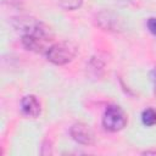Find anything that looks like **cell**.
I'll return each mask as SVG.
<instances>
[{
	"instance_id": "obj_9",
	"label": "cell",
	"mask_w": 156,
	"mask_h": 156,
	"mask_svg": "<svg viewBox=\"0 0 156 156\" xmlns=\"http://www.w3.org/2000/svg\"><path fill=\"white\" fill-rule=\"evenodd\" d=\"M58 4L62 9L68 10V11H73V10H77L82 6L83 0H58Z\"/></svg>"
},
{
	"instance_id": "obj_8",
	"label": "cell",
	"mask_w": 156,
	"mask_h": 156,
	"mask_svg": "<svg viewBox=\"0 0 156 156\" xmlns=\"http://www.w3.org/2000/svg\"><path fill=\"white\" fill-rule=\"evenodd\" d=\"M141 122L146 127H152L156 124V110L155 108H145L141 113Z\"/></svg>"
},
{
	"instance_id": "obj_3",
	"label": "cell",
	"mask_w": 156,
	"mask_h": 156,
	"mask_svg": "<svg viewBox=\"0 0 156 156\" xmlns=\"http://www.w3.org/2000/svg\"><path fill=\"white\" fill-rule=\"evenodd\" d=\"M127 124V116L124 111L117 105H110L106 107L102 116V126L108 132L122 130Z\"/></svg>"
},
{
	"instance_id": "obj_7",
	"label": "cell",
	"mask_w": 156,
	"mask_h": 156,
	"mask_svg": "<svg viewBox=\"0 0 156 156\" xmlns=\"http://www.w3.org/2000/svg\"><path fill=\"white\" fill-rule=\"evenodd\" d=\"M22 45L29 50V51H34V52H41V51H46L48 49H45L44 44L46 41L39 39V38H35V37H32V35H22Z\"/></svg>"
},
{
	"instance_id": "obj_10",
	"label": "cell",
	"mask_w": 156,
	"mask_h": 156,
	"mask_svg": "<svg viewBox=\"0 0 156 156\" xmlns=\"http://www.w3.org/2000/svg\"><path fill=\"white\" fill-rule=\"evenodd\" d=\"M146 26H147V29H149L154 35H156V17L149 18Z\"/></svg>"
},
{
	"instance_id": "obj_11",
	"label": "cell",
	"mask_w": 156,
	"mask_h": 156,
	"mask_svg": "<svg viewBox=\"0 0 156 156\" xmlns=\"http://www.w3.org/2000/svg\"><path fill=\"white\" fill-rule=\"evenodd\" d=\"M149 77H150V80H151V83H152L154 93H156V67H155V68H152V69L150 71Z\"/></svg>"
},
{
	"instance_id": "obj_6",
	"label": "cell",
	"mask_w": 156,
	"mask_h": 156,
	"mask_svg": "<svg viewBox=\"0 0 156 156\" xmlns=\"http://www.w3.org/2000/svg\"><path fill=\"white\" fill-rule=\"evenodd\" d=\"M98 23L105 30H119V28H121L117 16L110 11L100 12L98 16Z\"/></svg>"
},
{
	"instance_id": "obj_5",
	"label": "cell",
	"mask_w": 156,
	"mask_h": 156,
	"mask_svg": "<svg viewBox=\"0 0 156 156\" xmlns=\"http://www.w3.org/2000/svg\"><path fill=\"white\" fill-rule=\"evenodd\" d=\"M21 110H22V113L24 116L30 117V118H35L40 115L41 107H40V102L37 99V96L26 95L21 100Z\"/></svg>"
},
{
	"instance_id": "obj_1",
	"label": "cell",
	"mask_w": 156,
	"mask_h": 156,
	"mask_svg": "<svg viewBox=\"0 0 156 156\" xmlns=\"http://www.w3.org/2000/svg\"><path fill=\"white\" fill-rule=\"evenodd\" d=\"M12 24L18 32L22 33V35H32L44 41H50L54 38L50 27L33 17H28V16L17 17L13 20Z\"/></svg>"
},
{
	"instance_id": "obj_4",
	"label": "cell",
	"mask_w": 156,
	"mask_h": 156,
	"mask_svg": "<svg viewBox=\"0 0 156 156\" xmlns=\"http://www.w3.org/2000/svg\"><path fill=\"white\" fill-rule=\"evenodd\" d=\"M69 134L74 141L82 145H93L94 144V133L89 128V126L84 123H74L71 129Z\"/></svg>"
},
{
	"instance_id": "obj_2",
	"label": "cell",
	"mask_w": 156,
	"mask_h": 156,
	"mask_svg": "<svg viewBox=\"0 0 156 156\" xmlns=\"http://www.w3.org/2000/svg\"><path fill=\"white\" fill-rule=\"evenodd\" d=\"M77 52H78V46L74 43L66 40L49 46L48 50L45 51V55L51 63L62 66L71 62L76 57Z\"/></svg>"
}]
</instances>
